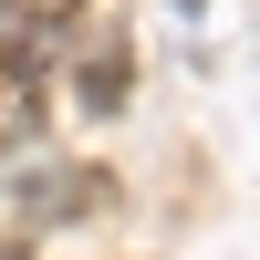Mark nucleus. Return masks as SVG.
Wrapping results in <instances>:
<instances>
[{"label":"nucleus","instance_id":"nucleus-1","mask_svg":"<svg viewBox=\"0 0 260 260\" xmlns=\"http://www.w3.org/2000/svg\"><path fill=\"white\" fill-rule=\"evenodd\" d=\"M11 208H21V219H52V208H104V177H94V167H42V177L11 187Z\"/></svg>","mask_w":260,"mask_h":260}]
</instances>
